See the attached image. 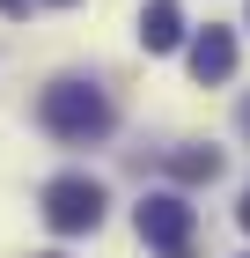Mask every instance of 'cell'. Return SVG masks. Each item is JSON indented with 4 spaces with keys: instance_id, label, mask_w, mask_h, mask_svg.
I'll use <instances>...</instances> for the list:
<instances>
[{
    "instance_id": "1",
    "label": "cell",
    "mask_w": 250,
    "mask_h": 258,
    "mask_svg": "<svg viewBox=\"0 0 250 258\" xmlns=\"http://www.w3.org/2000/svg\"><path fill=\"white\" fill-rule=\"evenodd\" d=\"M37 118H44V133H52V140H66V148H89V140H103V133H111V118H118V111H111V96H103L96 81H74V74H66V81H52V89L37 96Z\"/></svg>"
},
{
    "instance_id": "2",
    "label": "cell",
    "mask_w": 250,
    "mask_h": 258,
    "mask_svg": "<svg viewBox=\"0 0 250 258\" xmlns=\"http://www.w3.org/2000/svg\"><path fill=\"white\" fill-rule=\"evenodd\" d=\"M96 221H103V184L96 177L66 170V177L44 184V229H52V236H89Z\"/></svg>"
},
{
    "instance_id": "3",
    "label": "cell",
    "mask_w": 250,
    "mask_h": 258,
    "mask_svg": "<svg viewBox=\"0 0 250 258\" xmlns=\"http://www.w3.org/2000/svg\"><path fill=\"white\" fill-rule=\"evenodd\" d=\"M133 229H140V243H154L162 258H192V207L177 192H147L133 207Z\"/></svg>"
},
{
    "instance_id": "4",
    "label": "cell",
    "mask_w": 250,
    "mask_h": 258,
    "mask_svg": "<svg viewBox=\"0 0 250 258\" xmlns=\"http://www.w3.org/2000/svg\"><path fill=\"white\" fill-rule=\"evenodd\" d=\"M228 74H235V30L206 22L192 37V81H228Z\"/></svg>"
},
{
    "instance_id": "5",
    "label": "cell",
    "mask_w": 250,
    "mask_h": 258,
    "mask_svg": "<svg viewBox=\"0 0 250 258\" xmlns=\"http://www.w3.org/2000/svg\"><path fill=\"white\" fill-rule=\"evenodd\" d=\"M140 44H147V52H177V44H184V8H177V0H147V8H140Z\"/></svg>"
},
{
    "instance_id": "6",
    "label": "cell",
    "mask_w": 250,
    "mask_h": 258,
    "mask_svg": "<svg viewBox=\"0 0 250 258\" xmlns=\"http://www.w3.org/2000/svg\"><path fill=\"white\" fill-rule=\"evenodd\" d=\"M170 170H177L184 184H213V177H221V148H177Z\"/></svg>"
},
{
    "instance_id": "7",
    "label": "cell",
    "mask_w": 250,
    "mask_h": 258,
    "mask_svg": "<svg viewBox=\"0 0 250 258\" xmlns=\"http://www.w3.org/2000/svg\"><path fill=\"white\" fill-rule=\"evenodd\" d=\"M0 15H8V22H22V15H30V0H0Z\"/></svg>"
},
{
    "instance_id": "8",
    "label": "cell",
    "mask_w": 250,
    "mask_h": 258,
    "mask_svg": "<svg viewBox=\"0 0 250 258\" xmlns=\"http://www.w3.org/2000/svg\"><path fill=\"white\" fill-rule=\"evenodd\" d=\"M235 221H243V229H250V192H243V207H235Z\"/></svg>"
},
{
    "instance_id": "9",
    "label": "cell",
    "mask_w": 250,
    "mask_h": 258,
    "mask_svg": "<svg viewBox=\"0 0 250 258\" xmlns=\"http://www.w3.org/2000/svg\"><path fill=\"white\" fill-rule=\"evenodd\" d=\"M243 133H250V103H243Z\"/></svg>"
},
{
    "instance_id": "10",
    "label": "cell",
    "mask_w": 250,
    "mask_h": 258,
    "mask_svg": "<svg viewBox=\"0 0 250 258\" xmlns=\"http://www.w3.org/2000/svg\"><path fill=\"white\" fill-rule=\"evenodd\" d=\"M52 8H74V0H52Z\"/></svg>"
},
{
    "instance_id": "11",
    "label": "cell",
    "mask_w": 250,
    "mask_h": 258,
    "mask_svg": "<svg viewBox=\"0 0 250 258\" xmlns=\"http://www.w3.org/2000/svg\"><path fill=\"white\" fill-rule=\"evenodd\" d=\"M44 258H59V251H44Z\"/></svg>"
}]
</instances>
